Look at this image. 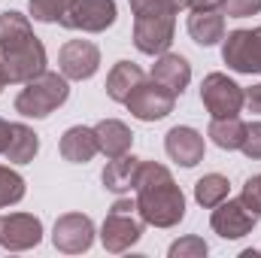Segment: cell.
Instances as JSON below:
<instances>
[{"instance_id": "obj_1", "label": "cell", "mask_w": 261, "mask_h": 258, "mask_svg": "<svg viewBox=\"0 0 261 258\" xmlns=\"http://www.w3.org/2000/svg\"><path fill=\"white\" fill-rule=\"evenodd\" d=\"M137 213L146 225L155 228H173L186 216V194L173 183L170 170L155 161H140L137 170Z\"/></svg>"}, {"instance_id": "obj_2", "label": "cell", "mask_w": 261, "mask_h": 258, "mask_svg": "<svg viewBox=\"0 0 261 258\" xmlns=\"http://www.w3.org/2000/svg\"><path fill=\"white\" fill-rule=\"evenodd\" d=\"M0 70L6 82H31L46 70V49L21 12H0Z\"/></svg>"}, {"instance_id": "obj_3", "label": "cell", "mask_w": 261, "mask_h": 258, "mask_svg": "<svg viewBox=\"0 0 261 258\" xmlns=\"http://www.w3.org/2000/svg\"><path fill=\"white\" fill-rule=\"evenodd\" d=\"M67 97H70V85H67L64 73L43 70L40 76H34L31 82H24V88L18 91L15 113H21L24 119H46L61 104H67Z\"/></svg>"}, {"instance_id": "obj_4", "label": "cell", "mask_w": 261, "mask_h": 258, "mask_svg": "<svg viewBox=\"0 0 261 258\" xmlns=\"http://www.w3.org/2000/svg\"><path fill=\"white\" fill-rule=\"evenodd\" d=\"M134 210H137V200H128V197L113 203V210L103 222V231H100V240L110 252H125L140 240L143 225L134 219Z\"/></svg>"}, {"instance_id": "obj_5", "label": "cell", "mask_w": 261, "mask_h": 258, "mask_svg": "<svg viewBox=\"0 0 261 258\" xmlns=\"http://www.w3.org/2000/svg\"><path fill=\"white\" fill-rule=\"evenodd\" d=\"M173 104H176V94L170 88H164L161 82H155L152 76L143 79L128 94V100H125L130 116L140 119V122H158V119L170 116L173 113Z\"/></svg>"}, {"instance_id": "obj_6", "label": "cell", "mask_w": 261, "mask_h": 258, "mask_svg": "<svg viewBox=\"0 0 261 258\" xmlns=\"http://www.w3.org/2000/svg\"><path fill=\"white\" fill-rule=\"evenodd\" d=\"M200 100L213 119H228L243 110V88L225 73H210L200 85Z\"/></svg>"}, {"instance_id": "obj_7", "label": "cell", "mask_w": 261, "mask_h": 258, "mask_svg": "<svg viewBox=\"0 0 261 258\" xmlns=\"http://www.w3.org/2000/svg\"><path fill=\"white\" fill-rule=\"evenodd\" d=\"M113 21H116V0H70L64 15L58 18V24L70 31H88V34H100Z\"/></svg>"}, {"instance_id": "obj_8", "label": "cell", "mask_w": 261, "mask_h": 258, "mask_svg": "<svg viewBox=\"0 0 261 258\" xmlns=\"http://www.w3.org/2000/svg\"><path fill=\"white\" fill-rule=\"evenodd\" d=\"M222 58L237 73H261V24L228 34L222 46Z\"/></svg>"}, {"instance_id": "obj_9", "label": "cell", "mask_w": 261, "mask_h": 258, "mask_svg": "<svg viewBox=\"0 0 261 258\" xmlns=\"http://www.w3.org/2000/svg\"><path fill=\"white\" fill-rule=\"evenodd\" d=\"M173 15H134V46L143 55H161L173 43Z\"/></svg>"}, {"instance_id": "obj_10", "label": "cell", "mask_w": 261, "mask_h": 258, "mask_svg": "<svg viewBox=\"0 0 261 258\" xmlns=\"http://www.w3.org/2000/svg\"><path fill=\"white\" fill-rule=\"evenodd\" d=\"M255 222H258V216L237 197V200H222L219 207H213V219H210V225H213V231L219 234V237H225V240H237V237H243V234H249L252 228H255Z\"/></svg>"}, {"instance_id": "obj_11", "label": "cell", "mask_w": 261, "mask_h": 258, "mask_svg": "<svg viewBox=\"0 0 261 258\" xmlns=\"http://www.w3.org/2000/svg\"><path fill=\"white\" fill-rule=\"evenodd\" d=\"M58 67L67 79H76V82L91 79L100 67V49L91 40H70L58 52Z\"/></svg>"}, {"instance_id": "obj_12", "label": "cell", "mask_w": 261, "mask_h": 258, "mask_svg": "<svg viewBox=\"0 0 261 258\" xmlns=\"http://www.w3.org/2000/svg\"><path fill=\"white\" fill-rule=\"evenodd\" d=\"M40 237H43V222L31 213H9L0 219V246L3 249L21 252V249L37 246Z\"/></svg>"}, {"instance_id": "obj_13", "label": "cell", "mask_w": 261, "mask_h": 258, "mask_svg": "<svg viewBox=\"0 0 261 258\" xmlns=\"http://www.w3.org/2000/svg\"><path fill=\"white\" fill-rule=\"evenodd\" d=\"M52 240H55V246L61 252H70V255L85 252L91 246V240H94V225L82 213H67L55 222V237Z\"/></svg>"}, {"instance_id": "obj_14", "label": "cell", "mask_w": 261, "mask_h": 258, "mask_svg": "<svg viewBox=\"0 0 261 258\" xmlns=\"http://www.w3.org/2000/svg\"><path fill=\"white\" fill-rule=\"evenodd\" d=\"M164 149L167 155L182 164V167H195L197 161H203V134H197L189 125H176V128L167 131V140H164Z\"/></svg>"}, {"instance_id": "obj_15", "label": "cell", "mask_w": 261, "mask_h": 258, "mask_svg": "<svg viewBox=\"0 0 261 258\" xmlns=\"http://www.w3.org/2000/svg\"><path fill=\"white\" fill-rule=\"evenodd\" d=\"M58 149H61L64 161H70V164H85V161H91V158L100 152L94 128H85V125H73V128H67Z\"/></svg>"}, {"instance_id": "obj_16", "label": "cell", "mask_w": 261, "mask_h": 258, "mask_svg": "<svg viewBox=\"0 0 261 258\" xmlns=\"http://www.w3.org/2000/svg\"><path fill=\"white\" fill-rule=\"evenodd\" d=\"M152 79L161 82L164 88H170L173 94H182L186 85L192 82V67L182 55H173V52H161L158 61L152 67Z\"/></svg>"}, {"instance_id": "obj_17", "label": "cell", "mask_w": 261, "mask_h": 258, "mask_svg": "<svg viewBox=\"0 0 261 258\" xmlns=\"http://www.w3.org/2000/svg\"><path fill=\"white\" fill-rule=\"evenodd\" d=\"M189 34L197 46H216L219 40H225V15L219 9H192Z\"/></svg>"}, {"instance_id": "obj_18", "label": "cell", "mask_w": 261, "mask_h": 258, "mask_svg": "<svg viewBox=\"0 0 261 258\" xmlns=\"http://www.w3.org/2000/svg\"><path fill=\"white\" fill-rule=\"evenodd\" d=\"M94 134H97V146H100V152H103L107 158H119V155L130 152L134 134H130V128L125 122H119V119H103V122L94 125Z\"/></svg>"}, {"instance_id": "obj_19", "label": "cell", "mask_w": 261, "mask_h": 258, "mask_svg": "<svg viewBox=\"0 0 261 258\" xmlns=\"http://www.w3.org/2000/svg\"><path fill=\"white\" fill-rule=\"evenodd\" d=\"M137 170H140V158L134 155H119V158H110V164L103 167V186L116 194L134 192V183H137Z\"/></svg>"}, {"instance_id": "obj_20", "label": "cell", "mask_w": 261, "mask_h": 258, "mask_svg": "<svg viewBox=\"0 0 261 258\" xmlns=\"http://www.w3.org/2000/svg\"><path fill=\"white\" fill-rule=\"evenodd\" d=\"M143 79H146V73H143L137 64H130V61H119V64L110 70V76H107V94H110L113 100L125 104L128 94L143 82Z\"/></svg>"}, {"instance_id": "obj_21", "label": "cell", "mask_w": 261, "mask_h": 258, "mask_svg": "<svg viewBox=\"0 0 261 258\" xmlns=\"http://www.w3.org/2000/svg\"><path fill=\"white\" fill-rule=\"evenodd\" d=\"M206 137L219 146V149H240L243 146V137H246V125L240 122V116H228V119H213Z\"/></svg>"}, {"instance_id": "obj_22", "label": "cell", "mask_w": 261, "mask_h": 258, "mask_svg": "<svg viewBox=\"0 0 261 258\" xmlns=\"http://www.w3.org/2000/svg\"><path fill=\"white\" fill-rule=\"evenodd\" d=\"M40 152V137L28 125H12V137H9V146H6V158L12 164H28L34 161V155Z\"/></svg>"}, {"instance_id": "obj_23", "label": "cell", "mask_w": 261, "mask_h": 258, "mask_svg": "<svg viewBox=\"0 0 261 258\" xmlns=\"http://www.w3.org/2000/svg\"><path fill=\"white\" fill-rule=\"evenodd\" d=\"M231 192V183L222 176V173H206V176H200L195 186V197L200 207H206V210H213V207H219L225 197Z\"/></svg>"}, {"instance_id": "obj_24", "label": "cell", "mask_w": 261, "mask_h": 258, "mask_svg": "<svg viewBox=\"0 0 261 258\" xmlns=\"http://www.w3.org/2000/svg\"><path fill=\"white\" fill-rule=\"evenodd\" d=\"M189 9V0H130L134 15H176Z\"/></svg>"}, {"instance_id": "obj_25", "label": "cell", "mask_w": 261, "mask_h": 258, "mask_svg": "<svg viewBox=\"0 0 261 258\" xmlns=\"http://www.w3.org/2000/svg\"><path fill=\"white\" fill-rule=\"evenodd\" d=\"M24 197V179L9 170V167H0V210L3 207H12Z\"/></svg>"}, {"instance_id": "obj_26", "label": "cell", "mask_w": 261, "mask_h": 258, "mask_svg": "<svg viewBox=\"0 0 261 258\" xmlns=\"http://www.w3.org/2000/svg\"><path fill=\"white\" fill-rule=\"evenodd\" d=\"M70 0H31V15L37 21H58Z\"/></svg>"}, {"instance_id": "obj_27", "label": "cell", "mask_w": 261, "mask_h": 258, "mask_svg": "<svg viewBox=\"0 0 261 258\" xmlns=\"http://www.w3.org/2000/svg\"><path fill=\"white\" fill-rule=\"evenodd\" d=\"M206 255V243L200 240V237H182V240H176L173 246H170V258H200Z\"/></svg>"}, {"instance_id": "obj_28", "label": "cell", "mask_w": 261, "mask_h": 258, "mask_svg": "<svg viewBox=\"0 0 261 258\" xmlns=\"http://www.w3.org/2000/svg\"><path fill=\"white\" fill-rule=\"evenodd\" d=\"M261 0H222V15L228 18H246V15H258Z\"/></svg>"}, {"instance_id": "obj_29", "label": "cell", "mask_w": 261, "mask_h": 258, "mask_svg": "<svg viewBox=\"0 0 261 258\" xmlns=\"http://www.w3.org/2000/svg\"><path fill=\"white\" fill-rule=\"evenodd\" d=\"M243 155L252 158V161H261V122L255 125H246V137H243Z\"/></svg>"}, {"instance_id": "obj_30", "label": "cell", "mask_w": 261, "mask_h": 258, "mask_svg": "<svg viewBox=\"0 0 261 258\" xmlns=\"http://www.w3.org/2000/svg\"><path fill=\"white\" fill-rule=\"evenodd\" d=\"M240 200H243L255 216H261V173H258V176H252V179H246Z\"/></svg>"}, {"instance_id": "obj_31", "label": "cell", "mask_w": 261, "mask_h": 258, "mask_svg": "<svg viewBox=\"0 0 261 258\" xmlns=\"http://www.w3.org/2000/svg\"><path fill=\"white\" fill-rule=\"evenodd\" d=\"M243 107H246L249 113H261V82L243 91Z\"/></svg>"}, {"instance_id": "obj_32", "label": "cell", "mask_w": 261, "mask_h": 258, "mask_svg": "<svg viewBox=\"0 0 261 258\" xmlns=\"http://www.w3.org/2000/svg\"><path fill=\"white\" fill-rule=\"evenodd\" d=\"M9 137H12V125L0 119V155H6V146H9Z\"/></svg>"}, {"instance_id": "obj_33", "label": "cell", "mask_w": 261, "mask_h": 258, "mask_svg": "<svg viewBox=\"0 0 261 258\" xmlns=\"http://www.w3.org/2000/svg\"><path fill=\"white\" fill-rule=\"evenodd\" d=\"M192 9H222V0H189Z\"/></svg>"}, {"instance_id": "obj_34", "label": "cell", "mask_w": 261, "mask_h": 258, "mask_svg": "<svg viewBox=\"0 0 261 258\" xmlns=\"http://www.w3.org/2000/svg\"><path fill=\"white\" fill-rule=\"evenodd\" d=\"M3 85H6V76H3V70H0V91H3Z\"/></svg>"}]
</instances>
